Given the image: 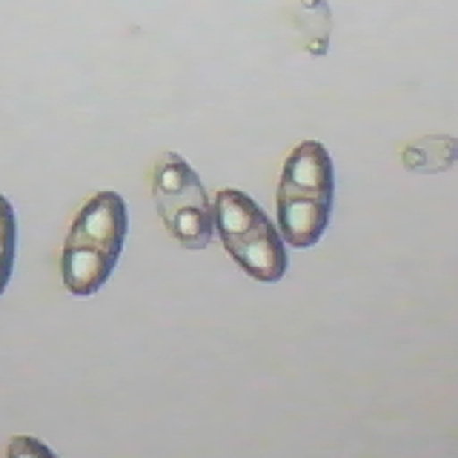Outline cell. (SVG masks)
Segmentation results:
<instances>
[{
  "mask_svg": "<svg viewBox=\"0 0 458 458\" xmlns=\"http://www.w3.org/2000/svg\"><path fill=\"white\" fill-rule=\"evenodd\" d=\"M16 216L9 200L0 195V295L4 293L14 267Z\"/></svg>",
  "mask_w": 458,
  "mask_h": 458,
  "instance_id": "cell-6",
  "label": "cell"
},
{
  "mask_svg": "<svg viewBox=\"0 0 458 458\" xmlns=\"http://www.w3.org/2000/svg\"><path fill=\"white\" fill-rule=\"evenodd\" d=\"M403 159L410 170H420L424 174L445 170L458 161V140L449 136L420 138L404 148Z\"/></svg>",
  "mask_w": 458,
  "mask_h": 458,
  "instance_id": "cell-5",
  "label": "cell"
},
{
  "mask_svg": "<svg viewBox=\"0 0 458 458\" xmlns=\"http://www.w3.org/2000/svg\"><path fill=\"white\" fill-rule=\"evenodd\" d=\"M215 220L225 250L247 276L261 283H276L284 276V245L265 211L247 193L233 188L218 191Z\"/></svg>",
  "mask_w": 458,
  "mask_h": 458,
  "instance_id": "cell-3",
  "label": "cell"
},
{
  "mask_svg": "<svg viewBox=\"0 0 458 458\" xmlns=\"http://www.w3.org/2000/svg\"><path fill=\"white\" fill-rule=\"evenodd\" d=\"M127 209L114 191H98L77 213L63 245L61 276L73 295L97 293L114 270L127 234Z\"/></svg>",
  "mask_w": 458,
  "mask_h": 458,
  "instance_id": "cell-1",
  "label": "cell"
},
{
  "mask_svg": "<svg viewBox=\"0 0 458 458\" xmlns=\"http://www.w3.org/2000/svg\"><path fill=\"white\" fill-rule=\"evenodd\" d=\"M152 197L165 227L182 247H208L213 234L209 199L195 170L177 152L157 157Z\"/></svg>",
  "mask_w": 458,
  "mask_h": 458,
  "instance_id": "cell-4",
  "label": "cell"
},
{
  "mask_svg": "<svg viewBox=\"0 0 458 458\" xmlns=\"http://www.w3.org/2000/svg\"><path fill=\"white\" fill-rule=\"evenodd\" d=\"M333 163L317 140H304L286 157L277 186V222L295 249L315 245L333 211Z\"/></svg>",
  "mask_w": 458,
  "mask_h": 458,
  "instance_id": "cell-2",
  "label": "cell"
}]
</instances>
